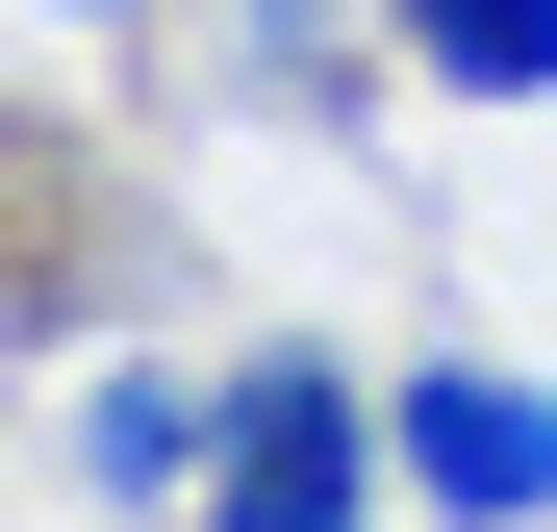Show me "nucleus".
<instances>
[{"mask_svg":"<svg viewBox=\"0 0 557 532\" xmlns=\"http://www.w3.org/2000/svg\"><path fill=\"white\" fill-rule=\"evenodd\" d=\"M381 507H406V406L355 355H228V457L177 532H381Z\"/></svg>","mask_w":557,"mask_h":532,"instance_id":"f257e3e1","label":"nucleus"},{"mask_svg":"<svg viewBox=\"0 0 557 532\" xmlns=\"http://www.w3.org/2000/svg\"><path fill=\"white\" fill-rule=\"evenodd\" d=\"M406 406V507L431 532H557V381L532 355H381Z\"/></svg>","mask_w":557,"mask_h":532,"instance_id":"f03ea898","label":"nucleus"},{"mask_svg":"<svg viewBox=\"0 0 557 532\" xmlns=\"http://www.w3.org/2000/svg\"><path fill=\"white\" fill-rule=\"evenodd\" d=\"M51 457H76V507H127V532H177V507H203V457H228V355H102Z\"/></svg>","mask_w":557,"mask_h":532,"instance_id":"7ed1b4c3","label":"nucleus"},{"mask_svg":"<svg viewBox=\"0 0 557 532\" xmlns=\"http://www.w3.org/2000/svg\"><path fill=\"white\" fill-rule=\"evenodd\" d=\"M381 51L431 76V102H482V127L557 102V0H381Z\"/></svg>","mask_w":557,"mask_h":532,"instance_id":"20e7f679","label":"nucleus"},{"mask_svg":"<svg viewBox=\"0 0 557 532\" xmlns=\"http://www.w3.org/2000/svg\"><path fill=\"white\" fill-rule=\"evenodd\" d=\"M203 26H228V76H253V102H305V127H355V102H381V0H355V26H330V0H203Z\"/></svg>","mask_w":557,"mask_h":532,"instance_id":"39448f33","label":"nucleus"},{"mask_svg":"<svg viewBox=\"0 0 557 532\" xmlns=\"http://www.w3.org/2000/svg\"><path fill=\"white\" fill-rule=\"evenodd\" d=\"M51 26H152V0H51Z\"/></svg>","mask_w":557,"mask_h":532,"instance_id":"423d86ee","label":"nucleus"}]
</instances>
